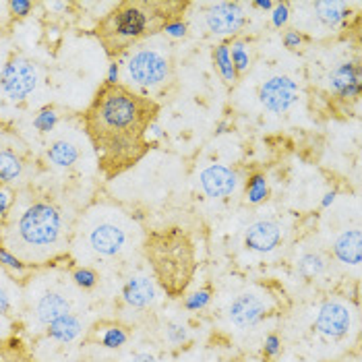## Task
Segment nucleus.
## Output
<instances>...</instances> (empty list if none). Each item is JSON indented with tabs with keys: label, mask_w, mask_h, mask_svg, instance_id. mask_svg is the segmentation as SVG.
I'll return each mask as SVG.
<instances>
[{
	"label": "nucleus",
	"mask_w": 362,
	"mask_h": 362,
	"mask_svg": "<svg viewBox=\"0 0 362 362\" xmlns=\"http://www.w3.org/2000/svg\"><path fill=\"white\" fill-rule=\"evenodd\" d=\"M300 42H303V37L298 35V31H288V33L284 35V44H286V48H290V50L298 48Z\"/></svg>",
	"instance_id": "obj_33"
},
{
	"label": "nucleus",
	"mask_w": 362,
	"mask_h": 362,
	"mask_svg": "<svg viewBox=\"0 0 362 362\" xmlns=\"http://www.w3.org/2000/svg\"><path fill=\"white\" fill-rule=\"evenodd\" d=\"M127 341V332L124 329H118V327H112V329H106V334L102 337V344L106 348H118Z\"/></svg>",
	"instance_id": "obj_27"
},
{
	"label": "nucleus",
	"mask_w": 362,
	"mask_h": 362,
	"mask_svg": "<svg viewBox=\"0 0 362 362\" xmlns=\"http://www.w3.org/2000/svg\"><path fill=\"white\" fill-rule=\"evenodd\" d=\"M29 8H31V2H21V0L11 2V11L17 13V15H28Z\"/></svg>",
	"instance_id": "obj_35"
},
{
	"label": "nucleus",
	"mask_w": 362,
	"mask_h": 362,
	"mask_svg": "<svg viewBox=\"0 0 362 362\" xmlns=\"http://www.w3.org/2000/svg\"><path fill=\"white\" fill-rule=\"evenodd\" d=\"M257 6H261V8H269V6H272V2H257Z\"/></svg>",
	"instance_id": "obj_39"
},
{
	"label": "nucleus",
	"mask_w": 362,
	"mask_h": 362,
	"mask_svg": "<svg viewBox=\"0 0 362 362\" xmlns=\"http://www.w3.org/2000/svg\"><path fill=\"white\" fill-rule=\"evenodd\" d=\"M73 279H75V284L77 286H81V288H93L95 286V281H98V274L93 272V269H77L75 274H73Z\"/></svg>",
	"instance_id": "obj_28"
},
{
	"label": "nucleus",
	"mask_w": 362,
	"mask_h": 362,
	"mask_svg": "<svg viewBox=\"0 0 362 362\" xmlns=\"http://www.w3.org/2000/svg\"><path fill=\"white\" fill-rule=\"evenodd\" d=\"M214 62H216V66H218V71L222 73V77L226 79V83L234 85L236 83V69H234V64H232V58H230V48L222 44V46H218L216 50H214Z\"/></svg>",
	"instance_id": "obj_22"
},
{
	"label": "nucleus",
	"mask_w": 362,
	"mask_h": 362,
	"mask_svg": "<svg viewBox=\"0 0 362 362\" xmlns=\"http://www.w3.org/2000/svg\"><path fill=\"white\" fill-rule=\"evenodd\" d=\"M66 315H71V303L60 292H54V290L44 292L35 303V317L44 325H50L56 319L66 317Z\"/></svg>",
	"instance_id": "obj_16"
},
{
	"label": "nucleus",
	"mask_w": 362,
	"mask_h": 362,
	"mask_svg": "<svg viewBox=\"0 0 362 362\" xmlns=\"http://www.w3.org/2000/svg\"><path fill=\"white\" fill-rule=\"evenodd\" d=\"M296 100H298V87L286 75H276L267 79L261 87V102L267 110L278 114L290 110L296 104Z\"/></svg>",
	"instance_id": "obj_8"
},
{
	"label": "nucleus",
	"mask_w": 362,
	"mask_h": 362,
	"mask_svg": "<svg viewBox=\"0 0 362 362\" xmlns=\"http://www.w3.org/2000/svg\"><path fill=\"white\" fill-rule=\"evenodd\" d=\"M281 243V230L276 222L261 220L251 223L245 234V245L255 252H272Z\"/></svg>",
	"instance_id": "obj_12"
},
{
	"label": "nucleus",
	"mask_w": 362,
	"mask_h": 362,
	"mask_svg": "<svg viewBox=\"0 0 362 362\" xmlns=\"http://www.w3.org/2000/svg\"><path fill=\"white\" fill-rule=\"evenodd\" d=\"M205 25L211 33H236L245 25V8L238 2H220L205 13Z\"/></svg>",
	"instance_id": "obj_9"
},
{
	"label": "nucleus",
	"mask_w": 362,
	"mask_h": 362,
	"mask_svg": "<svg viewBox=\"0 0 362 362\" xmlns=\"http://www.w3.org/2000/svg\"><path fill=\"white\" fill-rule=\"evenodd\" d=\"M247 197L251 203H261L265 197H267V182H265V176L261 174H255L251 180L247 182Z\"/></svg>",
	"instance_id": "obj_24"
},
{
	"label": "nucleus",
	"mask_w": 362,
	"mask_h": 362,
	"mask_svg": "<svg viewBox=\"0 0 362 362\" xmlns=\"http://www.w3.org/2000/svg\"><path fill=\"white\" fill-rule=\"evenodd\" d=\"M35 66L23 60V58H15L11 60L4 71H2V87L4 91L13 98V100H23L25 95H29L35 87Z\"/></svg>",
	"instance_id": "obj_7"
},
{
	"label": "nucleus",
	"mask_w": 362,
	"mask_h": 362,
	"mask_svg": "<svg viewBox=\"0 0 362 362\" xmlns=\"http://www.w3.org/2000/svg\"><path fill=\"white\" fill-rule=\"evenodd\" d=\"M127 81L145 91L160 89L172 79V60L166 52L151 46H137L127 56Z\"/></svg>",
	"instance_id": "obj_5"
},
{
	"label": "nucleus",
	"mask_w": 362,
	"mask_h": 362,
	"mask_svg": "<svg viewBox=\"0 0 362 362\" xmlns=\"http://www.w3.org/2000/svg\"><path fill=\"white\" fill-rule=\"evenodd\" d=\"M66 243L69 232L64 216L46 199L33 201L0 230V245L25 267L52 263L66 249Z\"/></svg>",
	"instance_id": "obj_2"
},
{
	"label": "nucleus",
	"mask_w": 362,
	"mask_h": 362,
	"mask_svg": "<svg viewBox=\"0 0 362 362\" xmlns=\"http://www.w3.org/2000/svg\"><path fill=\"white\" fill-rule=\"evenodd\" d=\"M143 249L162 290L170 298L182 296L193 281L197 267L195 247L191 238L182 230L170 228L151 232Z\"/></svg>",
	"instance_id": "obj_4"
},
{
	"label": "nucleus",
	"mask_w": 362,
	"mask_h": 362,
	"mask_svg": "<svg viewBox=\"0 0 362 362\" xmlns=\"http://www.w3.org/2000/svg\"><path fill=\"white\" fill-rule=\"evenodd\" d=\"M187 6L174 0H122L98 21L95 37L110 58L129 54L143 40L164 31L168 23L180 21Z\"/></svg>",
	"instance_id": "obj_3"
},
{
	"label": "nucleus",
	"mask_w": 362,
	"mask_h": 362,
	"mask_svg": "<svg viewBox=\"0 0 362 362\" xmlns=\"http://www.w3.org/2000/svg\"><path fill=\"white\" fill-rule=\"evenodd\" d=\"M265 315V305L255 294H243L238 296L230 307V321L236 327H251Z\"/></svg>",
	"instance_id": "obj_14"
},
{
	"label": "nucleus",
	"mask_w": 362,
	"mask_h": 362,
	"mask_svg": "<svg viewBox=\"0 0 362 362\" xmlns=\"http://www.w3.org/2000/svg\"><path fill=\"white\" fill-rule=\"evenodd\" d=\"M85 249L100 259H116L129 249L131 232L118 218L91 216L83 230Z\"/></svg>",
	"instance_id": "obj_6"
},
{
	"label": "nucleus",
	"mask_w": 362,
	"mask_h": 362,
	"mask_svg": "<svg viewBox=\"0 0 362 362\" xmlns=\"http://www.w3.org/2000/svg\"><path fill=\"white\" fill-rule=\"evenodd\" d=\"M48 334L60 339V341H71L73 337L81 334V321L73 315H66V317H60L56 319L54 323L48 325Z\"/></svg>",
	"instance_id": "obj_20"
},
{
	"label": "nucleus",
	"mask_w": 362,
	"mask_h": 362,
	"mask_svg": "<svg viewBox=\"0 0 362 362\" xmlns=\"http://www.w3.org/2000/svg\"><path fill=\"white\" fill-rule=\"evenodd\" d=\"M267 348H269V352H276V348H278V339H276V337H269Z\"/></svg>",
	"instance_id": "obj_38"
},
{
	"label": "nucleus",
	"mask_w": 362,
	"mask_h": 362,
	"mask_svg": "<svg viewBox=\"0 0 362 362\" xmlns=\"http://www.w3.org/2000/svg\"><path fill=\"white\" fill-rule=\"evenodd\" d=\"M232 64H234V69H236V73H243V71H247L249 69V56L245 52V46L240 44V42H236L234 46H232Z\"/></svg>",
	"instance_id": "obj_26"
},
{
	"label": "nucleus",
	"mask_w": 362,
	"mask_h": 362,
	"mask_svg": "<svg viewBox=\"0 0 362 362\" xmlns=\"http://www.w3.org/2000/svg\"><path fill=\"white\" fill-rule=\"evenodd\" d=\"M153 296H156V288L149 278H133L124 288L127 305L135 308H145L147 305H151Z\"/></svg>",
	"instance_id": "obj_18"
},
{
	"label": "nucleus",
	"mask_w": 362,
	"mask_h": 362,
	"mask_svg": "<svg viewBox=\"0 0 362 362\" xmlns=\"http://www.w3.org/2000/svg\"><path fill=\"white\" fill-rule=\"evenodd\" d=\"M315 11H317L319 21L325 23L327 28H335L348 15V6L341 4V2H317Z\"/></svg>",
	"instance_id": "obj_21"
},
{
	"label": "nucleus",
	"mask_w": 362,
	"mask_h": 362,
	"mask_svg": "<svg viewBox=\"0 0 362 362\" xmlns=\"http://www.w3.org/2000/svg\"><path fill=\"white\" fill-rule=\"evenodd\" d=\"M0 362H31V358L19 339H8L0 344Z\"/></svg>",
	"instance_id": "obj_23"
},
{
	"label": "nucleus",
	"mask_w": 362,
	"mask_h": 362,
	"mask_svg": "<svg viewBox=\"0 0 362 362\" xmlns=\"http://www.w3.org/2000/svg\"><path fill=\"white\" fill-rule=\"evenodd\" d=\"M334 255L346 265H358L362 257L361 230H348L334 243Z\"/></svg>",
	"instance_id": "obj_17"
},
{
	"label": "nucleus",
	"mask_w": 362,
	"mask_h": 362,
	"mask_svg": "<svg viewBox=\"0 0 362 362\" xmlns=\"http://www.w3.org/2000/svg\"><path fill=\"white\" fill-rule=\"evenodd\" d=\"M160 106L156 100L122 83H104L83 112V127L110 180L139 164L149 151L147 131Z\"/></svg>",
	"instance_id": "obj_1"
},
{
	"label": "nucleus",
	"mask_w": 362,
	"mask_h": 362,
	"mask_svg": "<svg viewBox=\"0 0 362 362\" xmlns=\"http://www.w3.org/2000/svg\"><path fill=\"white\" fill-rule=\"evenodd\" d=\"M8 308H11V298H8V294L0 288V317H4V315L8 313Z\"/></svg>",
	"instance_id": "obj_36"
},
{
	"label": "nucleus",
	"mask_w": 362,
	"mask_h": 362,
	"mask_svg": "<svg viewBox=\"0 0 362 362\" xmlns=\"http://www.w3.org/2000/svg\"><path fill=\"white\" fill-rule=\"evenodd\" d=\"M131 362H156V358H153L151 354H147V352H139V354L133 356V361Z\"/></svg>",
	"instance_id": "obj_37"
},
{
	"label": "nucleus",
	"mask_w": 362,
	"mask_h": 362,
	"mask_svg": "<svg viewBox=\"0 0 362 362\" xmlns=\"http://www.w3.org/2000/svg\"><path fill=\"white\" fill-rule=\"evenodd\" d=\"M54 120H56L54 112L44 110L42 114H40V118L35 120V124H37L42 131H50V129H52V124H54Z\"/></svg>",
	"instance_id": "obj_30"
},
{
	"label": "nucleus",
	"mask_w": 362,
	"mask_h": 362,
	"mask_svg": "<svg viewBox=\"0 0 362 362\" xmlns=\"http://www.w3.org/2000/svg\"><path fill=\"white\" fill-rule=\"evenodd\" d=\"M329 85L341 98H356L361 91V66L356 62H344L329 77Z\"/></svg>",
	"instance_id": "obj_15"
},
{
	"label": "nucleus",
	"mask_w": 362,
	"mask_h": 362,
	"mask_svg": "<svg viewBox=\"0 0 362 362\" xmlns=\"http://www.w3.org/2000/svg\"><path fill=\"white\" fill-rule=\"evenodd\" d=\"M207 300H209V292H197V294H193V298L187 300V305H189V308H199L203 307Z\"/></svg>",
	"instance_id": "obj_34"
},
{
	"label": "nucleus",
	"mask_w": 362,
	"mask_h": 362,
	"mask_svg": "<svg viewBox=\"0 0 362 362\" xmlns=\"http://www.w3.org/2000/svg\"><path fill=\"white\" fill-rule=\"evenodd\" d=\"M17 143H13L6 135H0V185L17 182L23 176L25 170V162L21 156L23 147Z\"/></svg>",
	"instance_id": "obj_10"
},
{
	"label": "nucleus",
	"mask_w": 362,
	"mask_h": 362,
	"mask_svg": "<svg viewBox=\"0 0 362 362\" xmlns=\"http://www.w3.org/2000/svg\"><path fill=\"white\" fill-rule=\"evenodd\" d=\"M286 21H288V4H278L276 11H274V23L278 28H281Z\"/></svg>",
	"instance_id": "obj_32"
},
{
	"label": "nucleus",
	"mask_w": 362,
	"mask_h": 362,
	"mask_svg": "<svg viewBox=\"0 0 362 362\" xmlns=\"http://www.w3.org/2000/svg\"><path fill=\"white\" fill-rule=\"evenodd\" d=\"M323 267H325V263H323V259L319 255H307L300 261V272L305 276H317L319 272H323Z\"/></svg>",
	"instance_id": "obj_25"
},
{
	"label": "nucleus",
	"mask_w": 362,
	"mask_h": 362,
	"mask_svg": "<svg viewBox=\"0 0 362 362\" xmlns=\"http://www.w3.org/2000/svg\"><path fill=\"white\" fill-rule=\"evenodd\" d=\"M0 263H2V265H6V267H11V269H28L19 259H15V257L6 251L2 245H0Z\"/></svg>",
	"instance_id": "obj_29"
},
{
	"label": "nucleus",
	"mask_w": 362,
	"mask_h": 362,
	"mask_svg": "<svg viewBox=\"0 0 362 362\" xmlns=\"http://www.w3.org/2000/svg\"><path fill=\"white\" fill-rule=\"evenodd\" d=\"M199 180H201V189L214 199L228 197L236 189V174L230 168L220 166V164L205 168Z\"/></svg>",
	"instance_id": "obj_13"
},
{
	"label": "nucleus",
	"mask_w": 362,
	"mask_h": 362,
	"mask_svg": "<svg viewBox=\"0 0 362 362\" xmlns=\"http://www.w3.org/2000/svg\"><path fill=\"white\" fill-rule=\"evenodd\" d=\"M168 35H172V37H182L185 33H187V25L185 23H180V21H172V23H168L166 28H164Z\"/></svg>",
	"instance_id": "obj_31"
},
{
	"label": "nucleus",
	"mask_w": 362,
	"mask_h": 362,
	"mask_svg": "<svg viewBox=\"0 0 362 362\" xmlns=\"http://www.w3.org/2000/svg\"><path fill=\"white\" fill-rule=\"evenodd\" d=\"M48 160L60 168L73 166L79 160V151L73 143L69 141H54L48 149Z\"/></svg>",
	"instance_id": "obj_19"
},
{
	"label": "nucleus",
	"mask_w": 362,
	"mask_h": 362,
	"mask_svg": "<svg viewBox=\"0 0 362 362\" xmlns=\"http://www.w3.org/2000/svg\"><path fill=\"white\" fill-rule=\"evenodd\" d=\"M350 310L339 305V303H327L323 305L319 315H317V329L323 335H329V337H341L350 329Z\"/></svg>",
	"instance_id": "obj_11"
}]
</instances>
